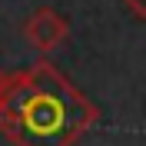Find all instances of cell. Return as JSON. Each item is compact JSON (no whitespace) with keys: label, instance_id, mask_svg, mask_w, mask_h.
<instances>
[{"label":"cell","instance_id":"1","mask_svg":"<svg viewBox=\"0 0 146 146\" xmlns=\"http://www.w3.org/2000/svg\"><path fill=\"white\" fill-rule=\"evenodd\" d=\"M96 119V103L46 60L0 76V133L13 146H73Z\"/></svg>","mask_w":146,"mask_h":146},{"label":"cell","instance_id":"2","mask_svg":"<svg viewBox=\"0 0 146 146\" xmlns=\"http://www.w3.org/2000/svg\"><path fill=\"white\" fill-rule=\"evenodd\" d=\"M23 33H27V40L36 46V50H43V53H50V50H56V46L66 40V33H70V23H66L56 10L50 7H40L33 13V17L27 20V27H23Z\"/></svg>","mask_w":146,"mask_h":146},{"label":"cell","instance_id":"3","mask_svg":"<svg viewBox=\"0 0 146 146\" xmlns=\"http://www.w3.org/2000/svg\"><path fill=\"white\" fill-rule=\"evenodd\" d=\"M126 7H129V13H133V17L146 20V0H126Z\"/></svg>","mask_w":146,"mask_h":146},{"label":"cell","instance_id":"4","mask_svg":"<svg viewBox=\"0 0 146 146\" xmlns=\"http://www.w3.org/2000/svg\"><path fill=\"white\" fill-rule=\"evenodd\" d=\"M0 76H3V73H0Z\"/></svg>","mask_w":146,"mask_h":146}]
</instances>
